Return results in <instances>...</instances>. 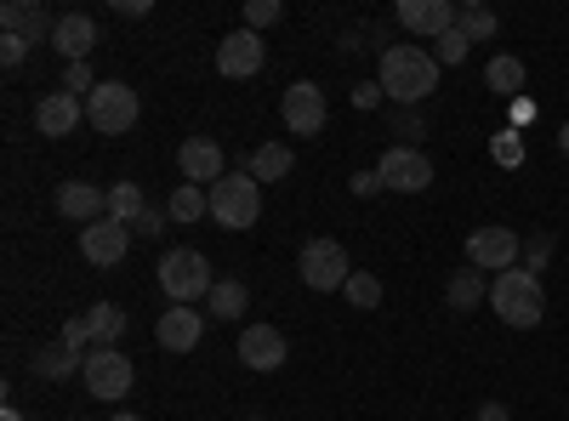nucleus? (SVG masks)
Here are the masks:
<instances>
[{"mask_svg":"<svg viewBox=\"0 0 569 421\" xmlns=\"http://www.w3.org/2000/svg\"><path fill=\"white\" fill-rule=\"evenodd\" d=\"M490 297V273H479V268H461V273H450V285H445V302L456 308V313H472Z\"/></svg>","mask_w":569,"mask_h":421,"instance_id":"22","label":"nucleus"},{"mask_svg":"<svg viewBox=\"0 0 569 421\" xmlns=\"http://www.w3.org/2000/svg\"><path fill=\"white\" fill-rule=\"evenodd\" d=\"M0 421H23V415H18V410H12V404H7V410H0Z\"/></svg>","mask_w":569,"mask_h":421,"instance_id":"47","label":"nucleus"},{"mask_svg":"<svg viewBox=\"0 0 569 421\" xmlns=\"http://www.w3.org/2000/svg\"><path fill=\"white\" fill-rule=\"evenodd\" d=\"M206 319H211V313H194V308H166V313H160V324H154V342H160L166 353H194V348H200V337H206Z\"/></svg>","mask_w":569,"mask_h":421,"instance_id":"15","label":"nucleus"},{"mask_svg":"<svg viewBox=\"0 0 569 421\" xmlns=\"http://www.w3.org/2000/svg\"><path fill=\"white\" fill-rule=\"evenodd\" d=\"M246 421H262V415H246Z\"/></svg>","mask_w":569,"mask_h":421,"instance_id":"48","label":"nucleus"},{"mask_svg":"<svg viewBox=\"0 0 569 421\" xmlns=\"http://www.w3.org/2000/svg\"><path fill=\"white\" fill-rule=\"evenodd\" d=\"M279 18H284L279 0H246V29H257V34H262V29H273Z\"/></svg>","mask_w":569,"mask_h":421,"instance_id":"33","label":"nucleus"},{"mask_svg":"<svg viewBox=\"0 0 569 421\" xmlns=\"http://www.w3.org/2000/svg\"><path fill=\"white\" fill-rule=\"evenodd\" d=\"M246 302H251V291H246V279H217V291L206 297L211 319H246Z\"/></svg>","mask_w":569,"mask_h":421,"instance_id":"26","label":"nucleus"},{"mask_svg":"<svg viewBox=\"0 0 569 421\" xmlns=\"http://www.w3.org/2000/svg\"><path fill=\"white\" fill-rule=\"evenodd\" d=\"M485 91H496V98L518 103V91H525V63H518V58H490V69H485Z\"/></svg>","mask_w":569,"mask_h":421,"instance_id":"25","label":"nucleus"},{"mask_svg":"<svg viewBox=\"0 0 569 421\" xmlns=\"http://www.w3.org/2000/svg\"><path fill=\"white\" fill-rule=\"evenodd\" d=\"M353 194H359V200L382 194V177H376V171H353Z\"/></svg>","mask_w":569,"mask_h":421,"instance_id":"38","label":"nucleus"},{"mask_svg":"<svg viewBox=\"0 0 569 421\" xmlns=\"http://www.w3.org/2000/svg\"><path fill=\"white\" fill-rule=\"evenodd\" d=\"M490 308L501 324H512V331H536L541 313H547V291H541V273L530 268H507L490 279Z\"/></svg>","mask_w":569,"mask_h":421,"instance_id":"2","label":"nucleus"},{"mask_svg":"<svg viewBox=\"0 0 569 421\" xmlns=\"http://www.w3.org/2000/svg\"><path fill=\"white\" fill-rule=\"evenodd\" d=\"M376 86H382V98H393L399 109H416L421 98L439 91V63H433V52H421V46H388L382 69H376Z\"/></svg>","mask_w":569,"mask_h":421,"instance_id":"1","label":"nucleus"},{"mask_svg":"<svg viewBox=\"0 0 569 421\" xmlns=\"http://www.w3.org/2000/svg\"><path fill=\"white\" fill-rule=\"evenodd\" d=\"M342 297L353 308H382V279H376V273H353L348 285H342Z\"/></svg>","mask_w":569,"mask_h":421,"instance_id":"30","label":"nucleus"},{"mask_svg":"<svg viewBox=\"0 0 569 421\" xmlns=\"http://www.w3.org/2000/svg\"><path fill=\"white\" fill-rule=\"evenodd\" d=\"M467 52H472V40H467L461 29H450V34H439V40H433V63H445V69L467 63Z\"/></svg>","mask_w":569,"mask_h":421,"instance_id":"31","label":"nucleus"},{"mask_svg":"<svg viewBox=\"0 0 569 421\" xmlns=\"http://www.w3.org/2000/svg\"><path fill=\"white\" fill-rule=\"evenodd\" d=\"M490 154H496V166H525V143H518V131L507 126V131H496V143H490Z\"/></svg>","mask_w":569,"mask_h":421,"instance_id":"32","label":"nucleus"},{"mask_svg":"<svg viewBox=\"0 0 569 421\" xmlns=\"http://www.w3.org/2000/svg\"><path fill=\"white\" fill-rule=\"evenodd\" d=\"M262 69H268V46H262L257 29H233V34L217 40V74L222 80H251Z\"/></svg>","mask_w":569,"mask_h":421,"instance_id":"8","label":"nucleus"},{"mask_svg":"<svg viewBox=\"0 0 569 421\" xmlns=\"http://www.w3.org/2000/svg\"><path fill=\"white\" fill-rule=\"evenodd\" d=\"M58 342H63V348H69V353H80V359H86V353H91V331H86V313H80V319H69V324H63V337H58Z\"/></svg>","mask_w":569,"mask_h":421,"instance_id":"35","label":"nucleus"},{"mask_svg":"<svg viewBox=\"0 0 569 421\" xmlns=\"http://www.w3.org/2000/svg\"><path fill=\"white\" fill-rule=\"evenodd\" d=\"M461 23V7L456 0H399V29L410 34H427V40H439Z\"/></svg>","mask_w":569,"mask_h":421,"instance_id":"14","label":"nucleus"},{"mask_svg":"<svg viewBox=\"0 0 569 421\" xmlns=\"http://www.w3.org/2000/svg\"><path fill=\"white\" fill-rule=\"evenodd\" d=\"M126 251H131V228H126V222L103 217V222L80 228V257H86L91 268H114V262H126Z\"/></svg>","mask_w":569,"mask_h":421,"instance_id":"13","label":"nucleus"},{"mask_svg":"<svg viewBox=\"0 0 569 421\" xmlns=\"http://www.w3.org/2000/svg\"><path fill=\"white\" fill-rule=\"evenodd\" d=\"M393 131H405V137H421V120H416V114H410V109H405V114H399V120H393Z\"/></svg>","mask_w":569,"mask_h":421,"instance_id":"43","label":"nucleus"},{"mask_svg":"<svg viewBox=\"0 0 569 421\" xmlns=\"http://www.w3.org/2000/svg\"><path fill=\"white\" fill-rule=\"evenodd\" d=\"M142 211H149V200H142L137 182H114V189H109V217H114V222H126V228H137V217H142Z\"/></svg>","mask_w":569,"mask_h":421,"instance_id":"28","label":"nucleus"},{"mask_svg":"<svg viewBox=\"0 0 569 421\" xmlns=\"http://www.w3.org/2000/svg\"><path fill=\"white\" fill-rule=\"evenodd\" d=\"M0 29H7V34H23V40L34 46V40H52L58 18L46 12L40 0H7V7H0Z\"/></svg>","mask_w":569,"mask_h":421,"instance_id":"19","label":"nucleus"},{"mask_svg":"<svg viewBox=\"0 0 569 421\" xmlns=\"http://www.w3.org/2000/svg\"><path fill=\"white\" fill-rule=\"evenodd\" d=\"M291 166H297V154L284 149V143H262V149L251 154V177H257V182H279V177H291Z\"/></svg>","mask_w":569,"mask_h":421,"instance_id":"27","label":"nucleus"},{"mask_svg":"<svg viewBox=\"0 0 569 421\" xmlns=\"http://www.w3.org/2000/svg\"><path fill=\"white\" fill-rule=\"evenodd\" d=\"M120 18H149V0H114Z\"/></svg>","mask_w":569,"mask_h":421,"instance_id":"41","label":"nucleus"},{"mask_svg":"<svg viewBox=\"0 0 569 421\" xmlns=\"http://www.w3.org/2000/svg\"><path fill=\"white\" fill-rule=\"evenodd\" d=\"M518 233L512 228H472L467 233V268H479V273H507L518 268Z\"/></svg>","mask_w":569,"mask_h":421,"instance_id":"10","label":"nucleus"},{"mask_svg":"<svg viewBox=\"0 0 569 421\" xmlns=\"http://www.w3.org/2000/svg\"><path fill=\"white\" fill-rule=\"evenodd\" d=\"M376 177H382V189H393V194H421L427 182H433V160H427L421 149L393 143L382 160H376Z\"/></svg>","mask_w":569,"mask_h":421,"instance_id":"9","label":"nucleus"},{"mask_svg":"<svg viewBox=\"0 0 569 421\" xmlns=\"http://www.w3.org/2000/svg\"><path fill=\"white\" fill-rule=\"evenodd\" d=\"M297 268H302V285L308 291H342L348 279H353V262H348V251L337 240H308L302 257H297Z\"/></svg>","mask_w":569,"mask_h":421,"instance_id":"7","label":"nucleus"},{"mask_svg":"<svg viewBox=\"0 0 569 421\" xmlns=\"http://www.w3.org/2000/svg\"><path fill=\"white\" fill-rule=\"evenodd\" d=\"M279 114H284V131H291V137H319V131H325V91H319L313 80L284 86Z\"/></svg>","mask_w":569,"mask_h":421,"instance_id":"11","label":"nucleus"},{"mask_svg":"<svg viewBox=\"0 0 569 421\" xmlns=\"http://www.w3.org/2000/svg\"><path fill=\"white\" fill-rule=\"evenodd\" d=\"M58 211L69 222L91 228V222L109 217V189H98V182H63V189H58Z\"/></svg>","mask_w":569,"mask_h":421,"instance_id":"18","label":"nucleus"},{"mask_svg":"<svg viewBox=\"0 0 569 421\" xmlns=\"http://www.w3.org/2000/svg\"><path fill=\"white\" fill-rule=\"evenodd\" d=\"M160 291L171 297V308H188V302H200V297H211L217 291V279H211V262L194 251V245H171L166 257H160Z\"/></svg>","mask_w":569,"mask_h":421,"instance_id":"3","label":"nucleus"},{"mask_svg":"<svg viewBox=\"0 0 569 421\" xmlns=\"http://www.w3.org/2000/svg\"><path fill=\"white\" fill-rule=\"evenodd\" d=\"M80 120H86V109H80V98H69V91H46V98L34 103V131L40 137H74Z\"/></svg>","mask_w":569,"mask_h":421,"instance_id":"17","label":"nucleus"},{"mask_svg":"<svg viewBox=\"0 0 569 421\" xmlns=\"http://www.w3.org/2000/svg\"><path fill=\"white\" fill-rule=\"evenodd\" d=\"M257 217H262V182L251 171H228L211 189V222L228 233H246L257 228Z\"/></svg>","mask_w":569,"mask_h":421,"instance_id":"4","label":"nucleus"},{"mask_svg":"<svg viewBox=\"0 0 569 421\" xmlns=\"http://www.w3.org/2000/svg\"><path fill=\"white\" fill-rule=\"evenodd\" d=\"M86 331H91V348H120V337H126V308L91 302V308H86Z\"/></svg>","mask_w":569,"mask_h":421,"instance_id":"21","label":"nucleus"},{"mask_svg":"<svg viewBox=\"0 0 569 421\" xmlns=\"http://www.w3.org/2000/svg\"><path fill=\"white\" fill-rule=\"evenodd\" d=\"M109 421H142V415H137V410H114Z\"/></svg>","mask_w":569,"mask_h":421,"instance_id":"46","label":"nucleus"},{"mask_svg":"<svg viewBox=\"0 0 569 421\" xmlns=\"http://www.w3.org/2000/svg\"><path fill=\"white\" fill-rule=\"evenodd\" d=\"M80 364H86V359H80V353H69L63 342H52V348H34V377H40V382H69Z\"/></svg>","mask_w":569,"mask_h":421,"instance_id":"23","label":"nucleus"},{"mask_svg":"<svg viewBox=\"0 0 569 421\" xmlns=\"http://www.w3.org/2000/svg\"><path fill=\"white\" fill-rule=\"evenodd\" d=\"M166 217H171V211H160V206H149V211H142V217H137V233H149V240H160V233H166Z\"/></svg>","mask_w":569,"mask_h":421,"instance_id":"37","label":"nucleus"},{"mask_svg":"<svg viewBox=\"0 0 569 421\" xmlns=\"http://www.w3.org/2000/svg\"><path fill=\"white\" fill-rule=\"evenodd\" d=\"M80 377H86V393H91V399L114 404V399H126V393H131L137 370H131V359H126L120 348H91V353H86V364H80Z\"/></svg>","mask_w":569,"mask_h":421,"instance_id":"6","label":"nucleus"},{"mask_svg":"<svg viewBox=\"0 0 569 421\" xmlns=\"http://www.w3.org/2000/svg\"><path fill=\"white\" fill-rule=\"evenodd\" d=\"M479 421H507V404H496V399H490V404H479Z\"/></svg>","mask_w":569,"mask_h":421,"instance_id":"44","label":"nucleus"},{"mask_svg":"<svg viewBox=\"0 0 569 421\" xmlns=\"http://www.w3.org/2000/svg\"><path fill=\"white\" fill-rule=\"evenodd\" d=\"M23 58H29V40H23V34H0V63L18 69Z\"/></svg>","mask_w":569,"mask_h":421,"instance_id":"36","label":"nucleus"},{"mask_svg":"<svg viewBox=\"0 0 569 421\" xmlns=\"http://www.w3.org/2000/svg\"><path fill=\"white\" fill-rule=\"evenodd\" d=\"M284 337L273 331V324H246L240 331V364H251V370H262V377H273V370L284 364Z\"/></svg>","mask_w":569,"mask_h":421,"instance_id":"16","label":"nucleus"},{"mask_svg":"<svg viewBox=\"0 0 569 421\" xmlns=\"http://www.w3.org/2000/svg\"><path fill=\"white\" fill-rule=\"evenodd\" d=\"M558 154L569 160V120H563V131H558Z\"/></svg>","mask_w":569,"mask_h":421,"instance_id":"45","label":"nucleus"},{"mask_svg":"<svg viewBox=\"0 0 569 421\" xmlns=\"http://www.w3.org/2000/svg\"><path fill=\"white\" fill-rule=\"evenodd\" d=\"M456 29H461L472 46H479V40H490L501 23H496V12H490V7H461V23H456Z\"/></svg>","mask_w":569,"mask_h":421,"instance_id":"29","label":"nucleus"},{"mask_svg":"<svg viewBox=\"0 0 569 421\" xmlns=\"http://www.w3.org/2000/svg\"><path fill=\"white\" fill-rule=\"evenodd\" d=\"M547 257H552V240H536V245H530V273H541Z\"/></svg>","mask_w":569,"mask_h":421,"instance_id":"42","label":"nucleus"},{"mask_svg":"<svg viewBox=\"0 0 569 421\" xmlns=\"http://www.w3.org/2000/svg\"><path fill=\"white\" fill-rule=\"evenodd\" d=\"M530 120H536V103H530V98H518V103H512V131H518V126H530Z\"/></svg>","mask_w":569,"mask_h":421,"instance_id":"40","label":"nucleus"},{"mask_svg":"<svg viewBox=\"0 0 569 421\" xmlns=\"http://www.w3.org/2000/svg\"><path fill=\"white\" fill-rule=\"evenodd\" d=\"M353 103H359V109H376V103H382V86H376V80L353 86Z\"/></svg>","mask_w":569,"mask_h":421,"instance_id":"39","label":"nucleus"},{"mask_svg":"<svg viewBox=\"0 0 569 421\" xmlns=\"http://www.w3.org/2000/svg\"><path fill=\"white\" fill-rule=\"evenodd\" d=\"M52 46H58L69 63H86V58H91V46H98V23H91L86 12H63L58 29H52Z\"/></svg>","mask_w":569,"mask_h":421,"instance_id":"20","label":"nucleus"},{"mask_svg":"<svg viewBox=\"0 0 569 421\" xmlns=\"http://www.w3.org/2000/svg\"><path fill=\"white\" fill-rule=\"evenodd\" d=\"M98 86H103V80L91 74V63H69V69H63V91H69V98H80V91L91 98V91H98Z\"/></svg>","mask_w":569,"mask_h":421,"instance_id":"34","label":"nucleus"},{"mask_svg":"<svg viewBox=\"0 0 569 421\" xmlns=\"http://www.w3.org/2000/svg\"><path fill=\"white\" fill-rule=\"evenodd\" d=\"M177 171H182V182H194V189H217V182L228 177V160L217 149V137H188V143L177 149Z\"/></svg>","mask_w":569,"mask_h":421,"instance_id":"12","label":"nucleus"},{"mask_svg":"<svg viewBox=\"0 0 569 421\" xmlns=\"http://www.w3.org/2000/svg\"><path fill=\"white\" fill-rule=\"evenodd\" d=\"M137 114H142V103H137V91H131L126 80H103V86L86 98V126L103 131V137H126V131L137 126Z\"/></svg>","mask_w":569,"mask_h":421,"instance_id":"5","label":"nucleus"},{"mask_svg":"<svg viewBox=\"0 0 569 421\" xmlns=\"http://www.w3.org/2000/svg\"><path fill=\"white\" fill-rule=\"evenodd\" d=\"M166 211H171V222H200V217H211V189H194V182H177L171 200H166Z\"/></svg>","mask_w":569,"mask_h":421,"instance_id":"24","label":"nucleus"}]
</instances>
